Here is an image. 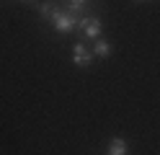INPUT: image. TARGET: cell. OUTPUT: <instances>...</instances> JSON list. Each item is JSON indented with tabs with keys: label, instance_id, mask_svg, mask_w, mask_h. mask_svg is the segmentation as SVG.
Masks as SVG:
<instances>
[{
	"label": "cell",
	"instance_id": "5b68a950",
	"mask_svg": "<svg viewBox=\"0 0 160 155\" xmlns=\"http://www.w3.org/2000/svg\"><path fill=\"white\" fill-rule=\"evenodd\" d=\"M129 152V145L124 137H111L108 140V147H106V155H127Z\"/></svg>",
	"mask_w": 160,
	"mask_h": 155
},
{
	"label": "cell",
	"instance_id": "ba28073f",
	"mask_svg": "<svg viewBox=\"0 0 160 155\" xmlns=\"http://www.w3.org/2000/svg\"><path fill=\"white\" fill-rule=\"evenodd\" d=\"M21 3H36V0H21Z\"/></svg>",
	"mask_w": 160,
	"mask_h": 155
},
{
	"label": "cell",
	"instance_id": "277c9868",
	"mask_svg": "<svg viewBox=\"0 0 160 155\" xmlns=\"http://www.w3.org/2000/svg\"><path fill=\"white\" fill-rule=\"evenodd\" d=\"M91 62H93V52L88 49L85 44H78L72 47V65L80 67V70H85V67H91Z\"/></svg>",
	"mask_w": 160,
	"mask_h": 155
},
{
	"label": "cell",
	"instance_id": "52a82bcc",
	"mask_svg": "<svg viewBox=\"0 0 160 155\" xmlns=\"http://www.w3.org/2000/svg\"><path fill=\"white\" fill-rule=\"evenodd\" d=\"M54 10H57L54 0H47V3H42V5H39V21L49 23V21H52V16H54Z\"/></svg>",
	"mask_w": 160,
	"mask_h": 155
},
{
	"label": "cell",
	"instance_id": "6da1fadb",
	"mask_svg": "<svg viewBox=\"0 0 160 155\" xmlns=\"http://www.w3.org/2000/svg\"><path fill=\"white\" fill-rule=\"evenodd\" d=\"M49 23H52V28L57 31V34H70V31H75V28H78L80 18L72 16V13H67V10H62V8H57Z\"/></svg>",
	"mask_w": 160,
	"mask_h": 155
},
{
	"label": "cell",
	"instance_id": "9c48e42d",
	"mask_svg": "<svg viewBox=\"0 0 160 155\" xmlns=\"http://www.w3.org/2000/svg\"><path fill=\"white\" fill-rule=\"evenodd\" d=\"M132 3H147V0H132Z\"/></svg>",
	"mask_w": 160,
	"mask_h": 155
},
{
	"label": "cell",
	"instance_id": "7a4b0ae2",
	"mask_svg": "<svg viewBox=\"0 0 160 155\" xmlns=\"http://www.w3.org/2000/svg\"><path fill=\"white\" fill-rule=\"evenodd\" d=\"M78 31L85 39L96 41V39H101V34H103V23H101V18H96V16H83L80 23H78Z\"/></svg>",
	"mask_w": 160,
	"mask_h": 155
},
{
	"label": "cell",
	"instance_id": "3957f363",
	"mask_svg": "<svg viewBox=\"0 0 160 155\" xmlns=\"http://www.w3.org/2000/svg\"><path fill=\"white\" fill-rule=\"evenodd\" d=\"M59 3H65L62 10H67V13H72V16H91V8L96 0H59Z\"/></svg>",
	"mask_w": 160,
	"mask_h": 155
},
{
	"label": "cell",
	"instance_id": "8992f818",
	"mask_svg": "<svg viewBox=\"0 0 160 155\" xmlns=\"http://www.w3.org/2000/svg\"><path fill=\"white\" fill-rule=\"evenodd\" d=\"M93 57H101V59H108L111 57V44L101 36V39H96V44H93Z\"/></svg>",
	"mask_w": 160,
	"mask_h": 155
}]
</instances>
